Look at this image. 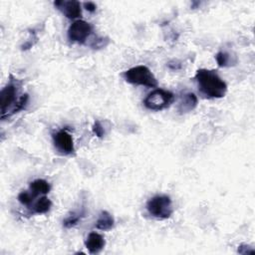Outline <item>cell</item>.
Here are the masks:
<instances>
[{
  "instance_id": "obj_21",
  "label": "cell",
  "mask_w": 255,
  "mask_h": 255,
  "mask_svg": "<svg viewBox=\"0 0 255 255\" xmlns=\"http://www.w3.org/2000/svg\"><path fill=\"white\" fill-rule=\"evenodd\" d=\"M168 67H169L171 70H179V69H181V64H180L178 61L173 60V61H171V62L168 63Z\"/></svg>"
},
{
  "instance_id": "obj_2",
  "label": "cell",
  "mask_w": 255,
  "mask_h": 255,
  "mask_svg": "<svg viewBox=\"0 0 255 255\" xmlns=\"http://www.w3.org/2000/svg\"><path fill=\"white\" fill-rule=\"evenodd\" d=\"M123 78L126 80V82L133 85L144 86L148 88L158 87L157 78L152 71L144 65H139L127 70L123 73Z\"/></svg>"
},
{
  "instance_id": "obj_12",
  "label": "cell",
  "mask_w": 255,
  "mask_h": 255,
  "mask_svg": "<svg viewBox=\"0 0 255 255\" xmlns=\"http://www.w3.org/2000/svg\"><path fill=\"white\" fill-rule=\"evenodd\" d=\"M51 190L49 183L45 179L38 178L35 179L30 184V191L33 193L34 196L38 194H47Z\"/></svg>"
},
{
  "instance_id": "obj_9",
  "label": "cell",
  "mask_w": 255,
  "mask_h": 255,
  "mask_svg": "<svg viewBox=\"0 0 255 255\" xmlns=\"http://www.w3.org/2000/svg\"><path fill=\"white\" fill-rule=\"evenodd\" d=\"M106 245L105 239L98 232H91L85 240V246L91 254L101 252Z\"/></svg>"
},
{
  "instance_id": "obj_11",
  "label": "cell",
  "mask_w": 255,
  "mask_h": 255,
  "mask_svg": "<svg viewBox=\"0 0 255 255\" xmlns=\"http://www.w3.org/2000/svg\"><path fill=\"white\" fill-rule=\"evenodd\" d=\"M115 225V220L114 217L112 216V214L110 212H108L106 210L102 211L98 217V220L96 222V228L99 230H103V231H108V230H111Z\"/></svg>"
},
{
  "instance_id": "obj_17",
  "label": "cell",
  "mask_w": 255,
  "mask_h": 255,
  "mask_svg": "<svg viewBox=\"0 0 255 255\" xmlns=\"http://www.w3.org/2000/svg\"><path fill=\"white\" fill-rule=\"evenodd\" d=\"M33 193L30 191H22L18 194V202L23 206H30L33 202Z\"/></svg>"
},
{
  "instance_id": "obj_5",
  "label": "cell",
  "mask_w": 255,
  "mask_h": 255,
  "mask_svg": "<svg viewBox=\"0 0 255 255\" xmlns=\"http://www.w3.org/2000/svg\"><path fill=\"white\" fill-rule=\"evenodd\" d=\"M93 33V27L84 20H76L68 29V38L71 42L83 44Z\"/></svg>"
},
{
  "instance_id": "obj_18",
  "label": "cell",
  "mask_w": 255,
  "mask_h": 255,
  "mask_svg": "<svg viewBox=\"0 0 255 255\" xmlns=\"http://www.w3.org/2000/svg\"><path fill=\"white\" fill-rule=\"evenodd\" d=\"M93 133L94 135L99 138V139H102L104 136H105V131H104V128L101 124L100 121H95L94 125H93Z\"/></svg>"
},
{
  "instance_id": "obj_19",
  "label": "cell",
  "mask_w": 255,
  "mask_h": 255,
  "mask_svg": "<svg viewBox=\"0 0 255 255\" xmlns=\"http://www.w3.org/2000/svg\"><path fill=\"white\" fill-rule=\"evenodd\" d=\"M238 252H239V254L245 255V254H253V253H255V250H254L252 247H250L249 245L241 244L240 246H239Z\"/></svg>"
},
{
  "instance_id": "obj_13",
  "label": "cell",
  "mask_w": 255,
  "mask_h": 255,
  "mask_svg": "<svg viewBox=\"0 0 255 255\" xmlns=\"http://www.w3.org/2000/svg\"><path fill=\"white\" fill-rule=\"evenodd\" d=\"M86 211L85 208L82 207V209L80 211H74L70 213L65 220L63 221V225L66 228H71V227H74L75 225L78 224V223L82 220V218L85 216Z\"/></svg>"
},
{
  "instance_id": "obj_16",
  "label": "cell",
  "mask_w": 255,
  "mask_h": 255,
  "mask_svg": "<svg viewBox=\"0 0 255 255\" xmlns=\"http://www.w3.org/2000/svg\"><path fill=\"white\" fill-rule=\"evenodd\" d=\"M216 62L220 67H227L230 63V55L227 52L221 51L216 54Z\"/></svg>"
},
{
  "instance_id": "obj_14",
  "label": "cell",
  "mask_w": 255,
  "mask_h": 255,
  "mask_svg": "<svg viewBox=\"0 0 255 255\" xmlns=\"http://www.w3.org/2000/svg\"><path fill=\"white\" fill-rule=\"evenodd\" d=\"M51 207H52L51 200L46 196H42L33 206V212L38 214L47 213L51 209Z\"/></svg>"
},
{
  "instance_id": "obj_6",
  "label": "cell",
  "mask_w": 255,
  "mask_h": 255,
  "mask_svg": "<svg viewBox=\"0 0 255 255\" xmlns=\"http://www.w3.org/2000/svg\"><path fill=\"white\" fill-rule=\"evenodd\" d=\"M53 143L56 150L62 155L71 156L75 153L73 138L66 130H61L53 134Z\"/></svg>"
},
{
  "instance_id": "obj_3",
  "label": "cell",
  "mask_w": 255,
  "mask_h": 255,
  "mask_svg": "<svg viewBox=\"0 0 255 255\" xmlns=\"http://www.w3.org/2000/svg\"><path fill=\"white\" fill-rule=\"evenodd\" d=\"M148 212L159 220H168L174 212L173 203L168 195H156L147 203Z\"/></svg>"
},
{
  "instance_id": "obj_20",
  "label": "cell",
  "mask_w": 255,
  "mask_h": 255,
  "mask_svg": "<svg viewBox=\"0 0 255 255\" xmlns=\"http://www.w3.org/2000/svg\"><path fill=\"white\" fill-rule=\"evenodd\" d=\"M84 7H85V9L87 11H89L91 13L95 12L96 9H97V6H96V4L94 2H85L84 3Z\"/></svg>"
},
{
  "instance_id": "obj_15",
  "label": "cell",
  "mask_w": 255,
  "mask_h": 255,
  "mask_svg": "<svg viewBox=\"0 0 255 255\" xmlns=\"http://www.w3.org/2000/svg\"><path fill=\"white\" fill-rule=\"evenodd\" d=\"M28 100H29L28 94L22 95L19 99H18V101L16 102V104L13 106V108L11 109L10 112H9L5 117H10V116L18 113L19 111L23 110V109H24V108L27 106V104H28ZM5 117H4V118H5ZM4 118H3V119H4Z\"/></svg>"
},
{
  "instance_id": "obj_7",
  "label": "cell",
  "mask_w": 255,
  "mask_h": 255,
  "mask_svg": "<svg viewBox=\"0 0 255 255\" xmlns=\"http://www.w3.org/2000/svg\"><path fill=\"white\" fill-rule=\"evenodd\" d=\"M18 94V86L10 81L0 93V107H1V114L2 117L5 116L8 112V109H12L18 100H16V96Z\"/></svg>"
},
{
  "instance_id": "obj_4",
  "label": "cell",
  "mask_w": 255,
  "mask_h": 255,
  "mask_svg": "<svg viewBox=\"0 0 255 255\" xmlns=\"http://www.w3.org/2000/svg\"><path fill=\"white\" fill-rule=\"evenodd\" d=\"M175 96L172 92L162 89H156L143 100L144 107L151 111L165 110L174 102Z\"/></svg>"
},
{
  "instance_id": "obj_10",
  "label": "cell",
  "mask_w": 255,
  "mask_h": 255,
  "mask_svg": "<svg viewBox=\"0 0 255 255\" xmlns=\"http://www.w3.org/2000/svg\"><path fill=\"white\" fill-rule=\"evenodd\" d=\"M197 97L193 93H187L183 97H181L177 110L180 114H186L189 113L196 108L197 106Z\"/></svg>"
},
{
  "instance_id": "obj_1",
  "label": "cell",
  "mask_w": 255,
  "mask_h": 255,
  "mask_svg": "<svg viewBox=\"0 0 255 255\" xmlns=\"http://www.w3.org/2000/svg\"><path fill=\"white\" fill-rule=\"evenodd\" d=\"M200 94L207 99L223 98L227 92V85L214 70L199 69L194 77Z\"/></svg>"
},
{
  "instance_id": "obj_8",
  "label": "cell",
  "mask_w": 255,
  "mask_h": 255,
  "mask_svg": "<svg viewBox=\"0 0 255 255\" xmlns=\"http://www.w3.org/2000/svg\"><path fill=\"white\" fill-rule=\"evenodd\" d=\"M54 5L69 19H76V18H79L82 15L81 4L76 0H71V1L60 0V1L54 2Z\"/></svg>"
}]
</instances>
